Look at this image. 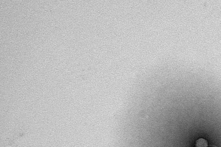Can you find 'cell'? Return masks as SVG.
I'll list each match as a JSON object with an SVG mask.
<instances>
[{
  "label": "cell",
  "mask_w": 221,
  "mask_h": 147,
  "mask_svg": "<svg viewBox=\"0 0 221 147\" xmlns=\"http://www.w3.org/2000/svg\"><path fill=\"white\" fill-rule=\"evenodd\" d=\"M196 147H208V142L204 139H199L196 142Z\"/></svg>",
  "instance_id": "obj_1"
},
{
  "label": "cell",
  "mask_w": 221,
  "mask_h": 147,
  "mask_svg": "<svg viewBox=\"0 0 221 147\" xmlns=\"http://www.w3.org/2000/svg\"><path fill=\"white\" fill-rule=\"evenodd\" d=\"M209 147H216L214 146H209Z\"/></svg>",
  "instance_id": "obj_2"
}]
</instances>
